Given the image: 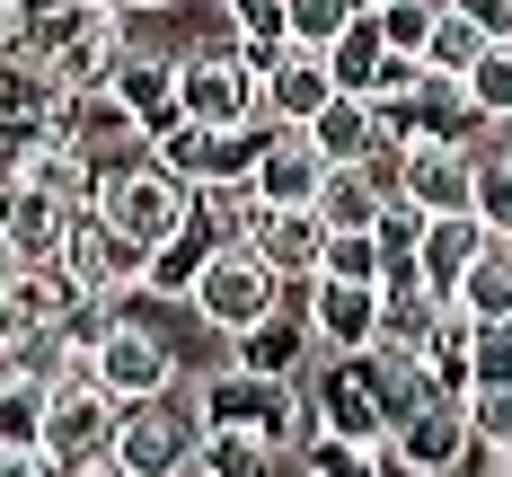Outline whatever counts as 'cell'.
I'll use <instances>...</instances> for the list:
<instances>
[{"mask_svg": "<svg viewBox=\"0 0 512 477\" xmlns=\"http://www.w3.org/2000/svg\"><path fill=\"white\" fill-rule=\"evenodd\" d=\"M442 9H460L486 45H512V0H442Z\"/></svg>", "mask_w": 512, "mask_h": 477, "instance_id": "836d02e7", "label": "cell"}, {"mask_svg": "<svg viewBox=\"0 0 512 477\" xmlns=\"http://www.w3.org/2000/svg\"><path fill=\"white\" fill-rule=\"evenodd\" d=\"M327 283H389V265H380V239L354 230V239H327V265H318Z\"/></svg>", "mask_w": 512, "mask_h": 477, "instance_id": "1f68e13d", "label": "cell"}, {"mask_svg": "<svg viewBox=\"0 0 512 477\" xmlns=\"http://www.w3.org/2000/svg\"><path fill=\"white\" fill-rule=\"evenodd\" d=\"M98 221L115 230V239H133L142 257H159L168 239H186V230H195V195H186L168 168H151V151H142V159L98 168Z\"/></svg>", "mask_w": 512, "mask_h": 477, "instance_id": "6da1fadb", "label": "cell"}, {"mask_svg": "<svg viewBox=\"0 0 512 477\" xmlns=\"http://www.w3.org/2000/svg\"><path fill=\"white\" fill-rule=\"evenodd\" d=\"M204 265H212V239H204V230L168 239V248L151 257V274H142V301H186V292L204 283Z\"/></svg>", "mask_w": 512, "mask_h": 477, "instance_id": "603a6c76", "label": "cell"}, {"mask_svg": "<svg viewBox=\"0 0 512 477\" xmlns=\"http://www.w3.org/2000/svg\"><path fill=\"white\" fill-rule=\"evenodd\" d=\"M301 327L318 363H354L380 345V283H301Z\"/></svg>", "mask_w": 512, "mask_h": 477, "instance_id": "ba28073f", "label": "cell"}, {"mask_svg": "<svg viewBox=\"0 0 512 477\" xmlns=\"http://www.w3.org/2000/svg\"><path fill=\"white\" fill-rule=\"evenodd\" d=\"M283 301H292V283H274L248 248H212L204 283L186 292V310L204 318L212 336H230V345H239V336H256L265 318H283Z\"/></svg>", "mask_w": 512, "mask_h": 477, "instance_id": "277c9868", "label": "cell"}, {"mask_svg": "<svg viewBox=\"0 0 512 477\" xmlns=\"http://www.w3.org/2000/svg\"><path fill=\"white\" fill-rule=\"evenodd\" d=\"M0 363H9V354H0Z\"/></svg>", "mask_w": 512, "mask_h": 477, "instance_id": "60d3db41", "label": "cell"}, {"mask_svg": "<svg viewBox=\"0 0 512 477\" xmlns=\"http://www.w3.org/2000/svg\"><path fill=\"white\" fill-rule=\"evenodd\" d=\"M80 477H133V469H115V460H98V469H80Z\"/></svg>", "mask_w": 512, "mask_h": 477, "instance_id": "74e56055", "label": "cell"}, {"mask_svg": "<svg viewBox=\"0 0 512 477\" xmlns=\"http://www.w3.org/2000/svg\"><path fill=\"white\" fill-rule=\"evenodd\" d=\"M468 389H512V318H504V327H477V354H468Z\"/></svg>", "mask_w": 512, "mask_h": 477, "instance_id": "d6a6232c", "label": "cell"}, {"mask_svg": "<svg viewBox=\"0 0 512 477\" xmlns=\"http://www.w3.org/2000/svg\"><path fill=\"white\" fill-rule=\"evenodd\" d=\"M504 151H512V124H504Z\"/></svg>", "mask_w": 512, "mask_h": 477, "instance_id": "ab89813d", "label": "cell"}, {"mask_svg": "<svg viewBox=\"0 0 512 477\" xmlns=\"http://www.w3.org/2000/svg\"><path fill=\"white\" fill-rule=\"evenodd\" d=\"M62 283L80 292V301H106V310H124V301H142V274H151V257L133 248V239H115L98 212H80L71 221V239H62Z\"/></svg>", "mask_w": 512, "mask_h": 477, "instance_id": "52a82bcc", "label": "cell"}, {"mask_svg": "<svg viewBox=\"0 0 512 477\" xmlns=\"http://www.w3.org/2000/svg\"><path fill=\"white\" fill-rule=\"evenodd\" d=\"M380 18V45L398 53V62H424L433 45V18H442V0H389V9H371Z\"/></svg>", "mask_w": 512, "mask_h": 477, "instance_id": "f1b7e54d", "label": "cell"}, {"mask_svg": "<svg viewBox=\"0 0 512 477\" xmlns=\"http://www.w3.org/2000/svg\"><path fill=\"white\" fill-rule=\"evenodd\" d=\"M248 257L265 265L274 283H318V265H327V221H318V212H265L256 204Z\"/></svg>", "mask_w": 512, "mask_h": 477, "instance_id": "5bb4252c", "label": "cell"}, {"mask_svg": "<svg viewBox=\"0 0 512 477\" xmlns=\"http://www.w3.org/2000/svg\"><path fill=\"white\" fill-rule=\"evenodd\" d=\"M495 239H486V221L477 212H442V221H424V248H415V283L433 292V301H451L468 283V265L486 257Z\"/></svg>", "mask_w": 512, "mask_h": 477, "instance_id": "2e32d148", "label": "cell"}, {"mask_svg": "<svg viewBox=\"0 0 512 477\" xmlns=\"http://www.w3.org/2000/svg\"><path fill=\"white\" fill-rule=\"evenodd\" d=\"M460 98L477 124H512V45H486V62L460 80Z\"/></svg>", "mask_w": 512, "mask_h": 477, "instance_id": "4316f807", "label": "cell"}, {"mask_svg": "<svg viewBox=\"0 0 512 477\" xmlns=\"http://www.w3.org/2000/svg\"><path fill=\"white\" fill-rule=\"evenodd\" d=\"M468 354H477V318L460 310V301H442V318H433V336L415 345V371L442 389V398H468Z\"/></svg>", "mask_w": 512, "mask_h": 477, "instance_id": "ac0fdd59", "label": "cell"}, {"mask_svg": "<svg viewBox=\"0 0 512 477\" xmlns=\"http://www.w3.org/2000/svg\"><path fill=\"white\" fill-rule=\"evenodd\" d=\"M389 469L398 477H451L477 460V442H468V407L460 398H442V389H415L407 407L389 416Z\"/></svg>", "mask_w": 512, "mask_h": 477, "instance_id": "8992f818", "label": "cell"}, {"mask_svg": "<svg viewBox=\"0 0 512 477\" xmlns=\"http://www.w3.org/2000/svg\"><path fill=\"white\" fill-rule=\"evenodd\" d=\"M115 106L133 115V133L159 142V133H177L186 115H177V53H124V71H115Z\"/></svg>", "mask_w": 512, "mask_h": 477, "instance_id": "9a60e30c", "label": "cell"}, {"mask_svg": "<svg viewBox=\"0 0 512 477\" xmlns=\"http://www.w3.org/2000/svg\"><path fill=\"white\" fill-rule=\"evenodd\" d=\"M468 212L486 221L495 248H512V151H486V159H477V195H468Z\"/></svg>", "mask_w": 512, "mask_h": 477, "instance_id": "83f0119b", "label": "cell"}, {"mask_svg": "<svg viewBox=\"0 0 512 477\" xmlns=\"http://www.w3.org/2000/svg\"><path fill=\"white\" fill-rule=\"evenodd\" d=\"M362 9H389V0H362Z\"/></svg>", "mask_w": 512, "mask_h": 477, "instance_id": "f35d334b", "label": "cell"}, {"mask_svg": "<svg viewBox=\"0 0 512 477\" xmlns=\"http://www.w3.org/2000/svg\"><path fill=\"white\" fill-rule=\"evenodd\" d=\"M45 407H53L45 380H27L18 363H0V451H45Z\"/></svg>", "mask_w": 512, "mask_h": 477, "instance_id": "7402d4cb", "label": "cell"}, {"mask_svg": "<svg viewBox=\"0 0 512 477\" xmlns=\"http://www.w3.org/2000/svg\"><path fill=\"white\" fill-rule=\"evenodd\" d=\"M0 239L18 248V265H53L62 239H71V212L36 186H0Z\"/></svg>", "mask_w": 512, "mask_h": 477, "instance_id": "e0dca14e", "label": "cell"}, {"mask_svg": "<svg viewBox=\"0 0 512 477\" xmlns=\"http://www.w3.org/2000/svg\"><path fill=\"white\" fill-rule=\"evenodd\" d=\"M0 477H62L45 451H0Z\"/></svg>", "mask_w": 512, "mask_h": 477, "instance_id": "e575fe53", "label": "cell"}, {"mask_svg": "<svg viewBox=\"0 0 512 477\" xmlns=\"http://www.w3.org/2000/svg\"><path fill=\"white\" fill-rule=\"evenodd\" d=\"M398 204H415L424 221H442V212H468V195H477V159L460 151V142H415L407 159H398V186H389Z\"/></svg>", "mask_w": 512, "mask_h": 477, "instance_id": "7c38bea8", "label": "cell"}, {"mask_svg": "<svg viewBox=\"0 0 512 477\" xmlns=\"http://www.w3.org/2000/svg\"><path fill=\"white\" fill-rule=\"evenodd\" d=\"M301 354H309V327H292V310H283V318H265L256 336H239L230 371H248V380H301Z\"/></svg>", "mask_w": 512, "mask_h": 477, "instance_id": "44dd1931", "label": "cell"}, {"mask_svg": "<svg viewBox=\"0 0 512 477\" xmlns=\"http://www.w3.org/2000/svg\"><path fill=\"white\" fill-rule=\"evenodd\" d=\"M9 274H27V265H18V248H9V239H0V283H9Z\"/></svg>", "mask_w": 512, "mask_h": 477, "instance_id": "8d00e7d4", "label": "cell"}, {"mask_svg": "<svg viewBox=\"0 0 512 477\" xmlns=\"http://www.w3.org/2000/svg\"><path fill=\"white\" fill-rule=\"evenodd\" d=\"M186 477H195V469H186Z\"/></svg>", "mask_w": 512, "mask_h": 477, "instance_id": "b9f144b4", "label": "cell"}, {"mask_svg": "<svg viewBox=\"0 0 512 477\" xmlns=\"http://www.w3.org/2000/svg\"><path fill=\"white\" fill-rule=\"evenodd\" d=\"M354 18H362V0H283V36L309 45V53H327Z\"/></svg>", "mask_w": 512, "mask_h": 477, "instance_id": "484cf974", "label": "cell"}, {"mask_svg": "<svg viewBox=\"0 0 512 477\" xmlns=\"http://www.w3.org/2000/svg\"><path fill=\"white\" fill-rule=\"evenodd\" d=\"M318 186H327V159H318V142L309 133H265V151H256V168H248V195L265 212H309L318 204Z\"/></svg>", "mask_w": 512, "mask_h": 477, "instance_id": "30bf717a", "label": "cell"}, {"mask_svg": "<svg viewBox=\"0 0 512 477\" xmlns=\"http://www.w3.org/2000/svg\"><path fill=\"white\" fill-rule=\"evenodd\" d=\"M80 310V292L62 283V265H27L0 283V354H27L36 336H53L62 318Z\"/></svg>", "mask_w": 512, "mask_h": 477, "instance_id": "8fae6325", "label": "cell"}, {"mask_svg": "<svg viewBox=\"0 0 512 477\" xmlns=\"http://www.w3.org/2000/svg\"><path fill=\"white\" fill-rule=\"evenodd\" d=\"M380 71H389V45H380V18L362 9L354 27L327 45V80H336V98H371V89H380Z\"/></svg>", "mask_w": 512, "mask_h": 477, "instance_id": "ffe728a7", "label": "cell"}, {"mask_svg": "<svg viewBox=\"0 0 512 477\" xmlns=\"http://www.w3.org/2000/svg\"><path fill=\"white\" fill-rule=\"evenodd\" d=\"M115 424H124V407L106 398L98 380L53 389V407H45V460H53L62 477L98 469V460H115Z\"/></svg>", "mask_w": 512, "mask_h": 477, "instance_id": "9c48e42d", "label": "cell"}, {"mask_svg": "<svg viewBox=\"0 0 512 477\" xmlns=\"http://www.w3.org/2000/svg\"><path fill=\"white\" fill-rule=\"evenodd\" d=\"M265 124H283V133H309L327 106H336V80H327V53H309V45H283L265 71Z\"/></svg>", "mask_w": 512, "mask_h": 477, "instance_id": "4fadbf2b", "label": "cell"}, {"mask_svg": "<svg viewBox=\"0 0 512 477\" xmlns=\"http://www.w3.org/2000/svg\"><path fill=\"white\" fill-rule=\"evenodd\" d=\"M177 115L204 133H256L265 124V80L239 45L230 53H177Z\"/></svg>", "mask_w": 512, "mask_h": 477, "instance_id": "3957f363", "label": "cell"}, {"mask_svg": "<svg viewBox=\"0 0 512 477\" xmlns=\"http://www.w3.org/2000/svg\"><path fill=\"white\" fill-rule=\"evenodd\" d=\"M380 204H389V186L371 177V168H327V186H318V221H327V239H354V230H371L380 221Z\"/></svg>", "mask_w": 512, "mask_h": 477, "instance_id": "d6986e66", "label": "cell"}, {"mask_svg": "<svg viewBox=\"0 0 512 477\" xmlns=\"http://www.w3.org/2000/svg\"><path fill=\"white\" fill-rule=\"evenodd\" d=\"M27 9H36V0H0V53L27 36Z\"/></svg>", "mask_w": 512, "mask_h": 477, "instance_id": "d590c367", "label": "cell"}, {"mask_svg": "<svg viewBox=\"0 0 512 477\" xmlns=\"http://www.w3.org/2000/svg\"><path fill=\"white\" fill-rule=\"evenodd\" d=\"M468 442L486 451V460H512V389H468Z\"/></svg>", "mask_w": 512, "mask_h": 477, "instance_id": "f546056e", "label": "cell"}, {"mask_svg": "<svg viewBox=\"0 0 512 477\" xmlns=\"http://www.w3.org/2000/svg\"><path fill=\"white\" fill-rule=\"evenodd\" d=\"M89 380H98L115 407H151V398H168V389H186V363H177L168 327L133 318V301H124V310L106 318L98 354H89Z\"/></svg>", "mask_w": 512, "mask_h": 477, "instance_id": "7a4b0ae2", "label": "cell"}, {"mask_svg": "<svg viewBox=\"0 0 512 477\" xmlns=\"http://www.w3.org/2000/svg\"><path fill=\"white\" fill-rule=\"evenodd\" d=\"M371 239H380V265L398 274V265H415V248H424V212L389 195V204H380V221H371Z\"/></svg>", "mask_w": 512, "mask_h": 477, "instance_id": "4dcf8cb0", "label": "cell"}, {"mask_svg": "<svg viewBox=\"0 0 512 477\" xmlns=\"http://www.w3.org/2000/svg\"><path fill=\"white\" fill-rule=\"evenodd\" d=\"M477 62H486V36L468 27L460 9H442V18H433V45H424V71H433V80H468Z\"/></svg>", "mask_w": 512, "mask_h": 477, "instance_id": "d4e9b609", "label": "cell"}, {"mask_svg": "<svg viewBox=\"0 0 512 477\" xmlns=\"http://www.w3.org/2000/svg\"><path fill=\"white\" fill-rule=\"evenodd\" d=\"M195 451H204L195 389H168L151 407H124V424H115V469H133V477H186Z\"/></svg>", "mask_w": 512, "mask_h": 477, "instance_id": "5b68a950", "label": "cell"}, {"mask_svg": "<svg viewBox=\"0 0 512 477\" xmlns=\"http://www.w3.org/2000/svg\"><path fill=\"white\" fill-rule=\"evenodd\" d=\"M451 301H460L477 327H504V318H512V248H486V257L468 265V283L451 292Z\"/></svg>", "mask_w": 512, "mask_h": 477, "instance_id": "cb8c5ba5", "label": "cell"}]
</instances>
